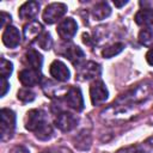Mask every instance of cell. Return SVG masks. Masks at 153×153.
<instances>
[{
    "label": "cell",
    "instance_id": "obj_25",
    "mask_svg": "<svg viewBox=\"0 0 153 153\" xmlns=\"http://www.w3.org/2000/svg\"><path fill=\"white\" fill-rule=\"evenodd\" d=\"M10 24H11V16L2 11L0 14V26L6 29L7 26H10Z\"/></svg>",
    "mask_w": 153,
    "mask_h": 153
},
{
    "label": "cell",
    "instance_id": "obj_14",
    "mask_svg": "<svg viewBox=\"0 0 153 153\" xmlns=\"http://www.w3.org/2000/svg\"><path fill=\"white\" fill-rule=\"evenodd\" d=\"M39 11V4L37 1H26L23 4L18 11V16L23 20H30L36 17Z\"/></svg>",
    "mask_w": 153,
    "mask_h": 153
},
{
    "label": "cell",
    "instance_id": "obj_16",
    "mask_svg": "<svg viewBox=\"0 0 153 153\" xmlns=\"http://www.w3.org/2000/svg\"><path fill=\"white\" fill-rule=\"evenodd\" d=\"M25 61L26 63L30 66L31 69H35V71H41L42 68V65H43V57L42 55L35 50V49H29L25 54Z\"/></svg>",
    "mask_w": 153,
    "mask_h": 153
},
{
    "label": "cell",
    "instance_id": "obj_12",
    "mask_svg": "<svg viewBox=\"0 0 153 153\" xmlns=\"http://www.w3.org/2000/svg\"><path fill=\"white\" fill-rule=\"evenodd\" d=\"M49 71H50V75H51L54 79H56L57 81L65 82V81H67V80L69 79V76H71L69 69H68L67 66H66L62 61H60V60H55V61L50 65Z\"/></svg>",
    "mask_w": 153,
    "mask_h": 153
},
{
    "label": "cell",
    "instance_id": "obj_5",
    "mask_svg": "<svg viewBox=\"0 0 153 153\" xmlns=\"http://www.w3.org/2000/svg\"><path fill=\"white\" fill-rule=\"evenodd\" d=\"M76 79L80 81H86L94 79L100 75L102 68L98 63L93 61H88L86 63H81L79 67H76Z\"/></svg>",
    "mask_w": 153,
    "mask_h": 153
},
{
    "label": "cell",
    "instance_id": "obj_6",
    "mask_svg": "<svg viewBox=\"0 0 153 153\" xmlns=\"http://www.w3.org/2000/svg\"><path fill=\"white\" fill-rule=\"evenodd\" d=\"M109 97L108 88L102 80H94L90 86V98L93 105L103 104Z\"/></svg>",
    "mask_w": 153,
    "mask_h": 153
},
{
    "label": "cell",
    "instance_id": "obj_13",
    "mask_svg": "<svg viewBox=\"0 0 153 153\" xmlns=\"http://www.w3.org/2000/svg\"><path fill=\"white\" fill-rule=\"evenodd\" d=\"M20 42V32L16 26H7L2 32V43L7 48H16Z\"/></svg>",
    "mask_w": 153,
    "mask_h": 153
},
{
    "label": "cell",
    "instance_id": "obj_7",
    "mask_svg": "<svg viewBox=\"0 0 153 153\" xmlns=\"http://www.w3.org/2000/svg\"><path fill=\"white\" fill-rule=\"evenodd\" d=\"M66 59H68L74 66L75 68L79 67L82 61H84V57H85V54L84 51L75 44H72V43H68L66 45H63L62 48V51H60Z\"/></svg>",
    "mask_w": 153,
    "mask_h": 153
},
{
    "label": "cell",
    "instance_id": "obj_28",
    "mask_svg": "<svg viewBox=\"0 0 153 153\" xmlns=\"http://www.w3.org/2000/svg\"><path fill=\"white\" fill-rule=\"evenodd\" d=\"M11 153H30L29 149L24 146H16L11 149Z\"/></svg>",
    "mask_w": 153,
    "mask_h": 153
},
{
    "label": "cell",
    "instance_id": "obj_15",
    "mask_svg": "<svg viewBox=\"0 0 153 153\" xmlns=\"http://www.w3.org/2000/svg\"><path fill=\"white\" fill-rule=\"evenodd\" d=\"M43 26L38 22H31L24 26V38L27 42H31L32 39H37V37L43 33Z\"/></svg>",
    "mask_w": 153,
    "mask_h": 153
},
{
    "label": "cell",
    "instance_id": "obj_18",
    "mask_svg": "<svg viewBox=\"0 0 153 153\" xmlns=\"http://www.w3.org/2000/svg\"><path fill=\"white\" fill-rule=\"evenodd\" d=\"M134 19L140 26H151L153 25V10H140Z\"/></svg>",
    "mask_w": 153,
    "mask_h": 153
},
{
    "label": "cell",
    "instance_id": "obj_23",
    "mask_svg": "<svg viewBox=\"0 0 153 153\" xmlns=\"http://www.w3.org/2000/svg\"><path fill=\"white\" fill-rule=\"evenodd\" d=\"M13 71V65L12 62H10L6 59H1V65H0V73H1V78H8L12 74Z\"/></svg>",
    "mask_w": 153,
    "mask_h": 153
},
{
    "label": "cell",
    "instance_id": "obj_21",
    "mask_svg": "<svg viewBox=\"0 0 153 153\" xmlns=\"http://www.w3.org/2000/svg\"><path fill=\"white\" fill-rule=\"evenodd\" d=\"M36 44H37L39 48L44 49V50H49V49L51 48V45H53V39H51L50 33H49V32H43V33H41V35L37 37V39H36Z\"/></svg>",
    "mask_w": 153,
    "mask_h": 153
},
{
    "label": "cell",
    "instance_id": "obj_30",
    "mask_svg": "<svg viewBox=\"0 0 153 153\" xmlns=\"http://www.w3.org/2000/svg\"><path fill=\"white\" fill-rule=\"evenodd\" d=\"M146 60H147V62H148L151 66H153V48L147 51V54H146Z\"/></svg>",
    "mask_w": 153,
    "mask_h": 153
},
{
    "label": "cell",
    "instance_id": "obj_2",
    "mask_svg": "<svg viewBox=\"0 0 153 153\" xmlns=\"http://www.w3.org/2000/svg\"><path fill=\"white\" fill-rule=\"evenodd\" d=\"M0 117H1V122H0V136H1V141H6L8 140L16 128V115L12 110L10 109H1L0 111Z\"/></svg>",
    "mask_w": 153,
    "mask_h": 153
},
{
    "label": "cell",
    "instance_id": "obj_27",
    "mask_svg": "<svg viewBox=\"0 0 153 153\" xmlns=\"http://www.w3.org/2000/svg\"><path fill=\"white\" fill-rule=\"evenodd\" d=\"M10 88V84L5 78H1V97H4Z\"/></svg>",
    "mask_w": 153,
    "mask_h": 153
},
{
    "label": "cell",
    "instance_id": "obj_9",
    "mask_svg": "<svg viewBox=\"0 0 153 153\" xmlns=\"http://www.w3.org/2000/svg\"><path fill=\"white\" fill-rule=\"evenodd\" d=\"M65 99L67 105L74 109L75 111H81L84 109V99L79 87H75V86L69 87L67 93L65 94Z\"/></svg>",
    "mask_w": 153,
    "mask_h": 153
},
{
    "label": "cell",
    "instance_id": "obj_31",
    "mask_svg": "<svg viewBox=\"0 0 153 153\" xmlns=\"http://www.w3.org/2000/svg\"><path fill=\"white\" fill-rule=\"evenodd\" d=\"M126 4H128V1H127V0H122V1L114 0V5H115L116 7H122V6H124Z\"/></svg>",
    "mask_w": 153,
    "mask_h": 153
},
{
    "label": "cell",
    "instance_id": "obj_20",
    "mask_svg": "<svg viewBox=\"0 0 153 153\" xmlns=\"http://www.w3.org/2000/svg\"><path fill=\"white\" fill-rule=\"evenodd\" d=\"M123 49H124V44L123 43H115V44H112V45L106 47L105 49H103L102 55L105 59H110V57H114L115 55L120 54Z\"/></svg>",
    "mask_w": 153,
    "mask_h": 153
},
{
    "label": "cell",
    "instance_id": "obj_4",
    "mask_svg": "<svg viewBox=\"0 0 153 153\" xmlns=\"http://www.w3.org/2000/svg\"><path fill=\"white\" fill-rule=\"evenodd\" d=\"M67 12V6L62 2H53L49 4L45 10L43 11V20L47 24H54L56 23L60 18H62L65 16V13Z\"/></svg>",
    "mask_w": 153,
    "mask_h": 153
},
{
    "label": "cell",
    "instance_id": "obj_24",
    "mask_svg": "<svg viewBox=\"0 0 153 153\" xmlns=\"http://www.w3.org/2000/svg\"><path fill=\"white\" fill-rule=\"evenodd\" d=\"M53 128H51V126L48 123V124H45L42 129H39L37 133H35V135H36V137L37 139H39V140H49L51 136H53Z\"/></svg>",
    "mask_w": 153,
    "mask_h": 153
},
{
    "label": "cell",
    "instance_id": "obj_22",
    "mask_svg": "<svg viewBox=\"0 0 153 153\" xmlns=\"http://www.w3.org/2000/svg\"><path fill=\"white\" fill-rule=\"evenodd\" d=\"M17 97H18L19 100H22L24 103H29V102H32L35 99V93L29 87H23L18 91Z\"/></svg>",
    "mask_w": 153,
    "mask_h": 153
},
{
    "label": "cell",
    "instance_id": "obj_8",
    "mask_svg": "<svg viewBox=\"0 0 153 153\" xmlns=\"http://www.w3.org/2000/svg\"><path fill=\"white\" fill-rule=\"evenodd\" d=\"M78 30V24L73 18H66L63 19L59 25H57V35L60 36V38H62L63 41H69Z\"/></svg>",
    "mask_w": 153,
    "mask_h": 153
},
{
    "label": "cell",
    "instance_id": "obj_10",
    "mask_svg": "<svg viewBox=\"0 0 153 153\" xmlns=\"http://www.w3.org/2000/svg\"><path fill=\"white\" fill-rule=\"evenodd\" d=\"M78 118L71 112H60L55 118V126L62 131H71L76 127Z\"/></svg>",
    "mask_w": 153,
    "mask_h": 153
},
{
    "label": "cell",
    "instance_id": "obj_3",
    "mask_svg": "<svg viewBox=\"0 0 153 153\" xmlns=\"http://www.w3.org/2000/svg\"><path fill=\"white\" fill-rule=\"evenodd\" d=\"M45 124H48V122H47L45 112L43 110H41V109H32V110L27 111L26 117H25V128L27 130L37 133Z\"/></svg>",
    "mask_w": 153,
    "mask_h": 153
},
{
    "label": "cell",
    "instance_id": "obj_11",
    "mask_svg": "<svg viewBox=\"0 0 153 153\" xmlns=\"http://www.w3.org/2000/svg\"><path fill=\"white\" fill-rule=\"evenodd\" d=\"M41 76L42 75L39 74L38 71H35V69H31V68L23 69L18 74L19 81L25 87H32V86L39 84L41 82Z\"/></svg>",
    "mask_w": 153,
    "mask_h": 153
},
{
    "label": "cell",
    "instance_id": "obj_19",
    "mask_svg": "<svg viewBox=\"0 0 153 153\" xmlns=\"http://www.w3.org/2000/svg\"><path fill=\"white\" fill-rule=\"evenodd\" d=\"M139 42L145 47H152L153 45V29L147 27L140 31L139 33Z\"/></svg>",
    "mask_w": 153,
    "mask_h": 153
},
{
    "label": "cell",
    "instance_id": "obj_26",
    "mask_svg": "<svg viewBox=\"0 0 153 153\" xmlns=\"http://www.w3.org/2000/svg\"><path fill=\"white\" fill-rule=\"evenodd\" d=\"M43 153H71V151L65 147H56V148H50L48 151H44Z\"/></svg>",
    "mask_w": 153,
    "mask_h": 153
},
{
    "label": "cell",
    "instance_id": "obj_17",
    "mask_svg": "<svg viewBox=\"0 0 153 153\" xmlns=\"http://www.w3.org/2000/svg\"><path fill=\"white\" fill-rule=\"evenodd\" d=\"M92 14L97 20H103L111 14V8H110L108 2L100 1V2L94 5V7L92 10Z\"/></svg>",
    "mask_w": 153,
    "mask_h": 153
},
{
    "label": "cell",
    "instance_id": "obj_29",
    "mask_svg": "<svg viewBox=\"0 0 153 153\" xmlns=\"http://www.w3.org/2000/svg\"><path fill=\"white\" fill-rule=\"evenodd\" d=\"M140 6H142L143 10H153V1H140Z\"/></svg>",
    "mask_w": 153,
    "mask_h": 153
},
{
    "label": "cell",
    "instance_id": "obj_1",
    "mask_svg": "<svg viewBox=\"0 0 153 153\" xmlns=\"http://www.w3.org/2000/svg\"><path fill=\"white\" fill-rule=\"evenodd\" d=\"M152 93V86L149 84H141L136 87L131 88L127 93L122 94L116 102V104L127 105V106H136L140 103H143L151 97Z\"/></svg>",
    "mask_w": 153,
    "mask_h": 153
}]
</instances>
